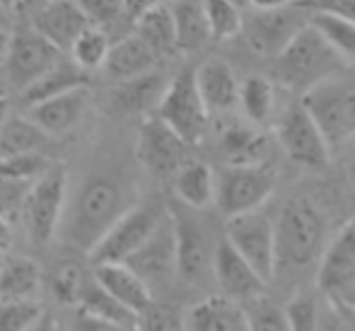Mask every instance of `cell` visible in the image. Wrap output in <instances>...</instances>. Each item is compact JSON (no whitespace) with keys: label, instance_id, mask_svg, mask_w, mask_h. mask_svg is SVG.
<instances>
[{"label":"cell","instance_id":"cell-1","mask_svg":"<svg viewBox=\"0 0 355 331\" xmlns=\"http://www.w3.org/2000/svg\"><path fill=\"white\" fill-rule=\"evenodd\" d=\"M136 208V192L119 177H92L80 187L63 223V239L92 257L109 230Z\"/></svg>","mask_w":355,"mask_h":331},{"label":"cell","instance_id":"cell-2","mask_svg":"<svg viewBox=\"0 0 355 331\" xmlns=\"http://www.w3.org/2000/svg\"><path fill=\"white\" fill-rule=\"evenodd\" d=\"M346 66L348 63L329 46L327 39L312 24H307L273 61V83L285 90L300 92L302 97L312 87L336 78L338 70Z\"/></svg>","mask_w":355,"mask_h":331},{"label":"cell","instance_id":"cell-3","mask_svg":"<svg viewBox=\"0 0 355 331\" xmlns=\"http://www.w3.org/2000/svg\"><path fill=\"white\" fill-rule=\"evenodd\" d=\"M278 269H309L327 249V223L309 198H290L276 223Z\"/></svg>","mask_w":355,"mask_h":331},{"label":"cell","instance_id":"cell-4","mask_svg":"<svg viewBox=\"0 0 355 331\" xmlns=\"http://www.w3.org/2000/svg\"><path fill=\"white\" fill-rule=\"evenodd\" d=\"M244 39L257 56L273 58L290 46L295 37L309 24L312 8L295 3H247L244 5Z\"/></svg>","mask_w":355,"mask_h":331},{"label":"cell","instance_id":"cell-5","mask_svg":"<svg viewBox=\"0 0 355 331\" xmlns=\"http://www.w3.org/2000/svg\"><path fill=\"white\" fill-rule=\"evenodd\" d=\"M302 107L322 131L331 153L355 140V87L341 78H331L300 97Z\"/></svg>","mask_w":355,"mask_h":331},{"label":"cell","instance_id":"cell-6","mask_svg":"<svg viewBox=\"0 0 355 331\" xmlns=\"http://www.w3.org/2000/svg\"><path fill=\"white\" fill-rule=\"evenodd\" d=\"M225 239L266 283H271L278 273V242L276 225L263 210L244 213L237 218H227Z\"/></svg>","mask_w":355,"mask_h":331},{"label":"cell","instance_id":"cell-7","mask_svg":"<svg viewBox=\"0 0 355 331\" xmlns=\"http://www.w3.org/2000/svg\"><path fill=\"white\" fill-rule=\"evenodd\" d=\"M319 293L327 305L338 309H353L355 300V218L348 220L331 239L317 266Z\"/></svg>","mask_w":355,"mask_h":331},{"label":"cell","instance_id":"cell-8","mask_svg":"<svg viewBox=\"0 0 355 331\" xmlns=\"http://www.w3.org/2000/svg\"><path fill=\"white\" fill-rule=\"evenodd\" d=\"M157 119L167 124L184 143L193 145L203 138L211 112L206 109L196 85V70H182L164 92L157 109Z\"/></svg>","mask_w":355,"mask_h":331},{"label":"cell","instance_id":"cell-9","mask_svg":"<svg viewBox=\"0 0 355 331\" xmlns=\"http://www.w3.org/2000/svg\"><path fill=\"white\" fill-rule=\"evenodd\" d=\"M169 210H164L157 203L148 205H136L131 208L112 230L107 237L99 242V247L92 252V264H126L138 249H143L150 242L155 232L159 230V225L164 223Z\"/></svg>","mask_w":355,"mask_h":331},{"label":"cell","instance_id":"cell-10","mask_svg":"<svg viewBox=\"0 0 355 331\" xmlns=\"http://www.w3.org/2000/svg\"><path fill=\"white\" fill-rule=\"evenodd\" d=\"M66 196L68 174L58 164L32 187L27 205H24V218H27L29 239L34 247H46L56 237L63 215H66Z\"/></svg>","mask_w":355,"mask_h":331},{"label":"cell","instance_id":"cell-11","mask_svg":"<svg viewBox=\"0 0 355 331\" xmlns=\"http://www.w3.org/2000/svg\"><path fill=\"white\" fill-rule=\"evenodd\" d=\"M276 138L283 153L304 169H324L331 160V148L300 99L281 114Z\"/></svg>","mask_w":355,"mask_h":331},{"label":"cell","instance_id":"cell-12","mask_svg":"<svg viewBox=\"0 0 355 331\" xmlns=\"http://www.w3.org/2000/svg\"><path fill=\"white\" fill-rule=\"evenodd\" d=\"M276 174L268 164L263 167H227L218 177L215 203L227 218L261 210V205L273 196Z\"/></svg>","mask_w":355,"mask_h":331},{"label":"cell","instance_id":"cell-13","mask_svg":"<svg viewBox=\"0 0 355 331\" xmlns=\"http://www.w3.org/2000/svg\"><path fill=\"white\" fill-rule=\"evenodd\" d=\"M61 51L51 42L32 32H17L12 34L10 51L5 58V80L10 87L19 90V94L27 92L34 83L51 73L61 63Z\"/></svg>","mask_w":355,"mask_h":331},{"label":"cell","instance_id":"cell-14","mask_svg":"<svg viewBox=\"0 0 355 331\" xmlns=\"http://www.w3.org/2000/svg\"><path fill=\"white\" fill-rule=\"evenodd\" d=\"M189 143H184L167 124L157 117L148 119L138 133V160L155 177H177L179 169L189 162Z\"/></svg>","mask_w":355,"mask_h":331},{"label":"cell","instance_id":"cell-15","mask_svg":"<svg viewBox=\"0 0 355 331\" xmlns=\"http://www.w3.org/2000/svg\"><path fill=\"white\" fill-rule=\"evenodd\" d=\"M133 273H138L150 290L157 285H167L174 275H179V257H177V230H174L172 213H167L164 223L157 232L150 237L143 249H138L126 262Z\"/></svg>","mask_w":355,"mask_h":331},{"label":"cell","instance_id":"cell-16","mask_svg":"<svg viewBox=\"0 0 355 331\" xmlns=\"http://www.w3.org/2000/svg\"><path fill=\"white\" fill-rule=\"evenodd\" d=\"M213 275L218 280L220 290H223L220 295L239 305H247L252 300L261 298V295H266L268 288L266 280L234 252L227 239H223L213 252Z\"/></svg>","mask_w":355,"mask_h":331},{"label":"cell","instance_id":"cell-17","mask_svg":"<svg viewBox=\"0 0 355 331\" xmlns=\"http://www.w3.org/2000/svg\"><path fill=\"white\" fill-rule=\"evenodd\" d=\"M32 22L34 32L42 34L46 42H51L58 51H71L80 34L87 27H92L87 15H85L83 3H71V0L37 5Z\"/></svg>","mask_w":355,"mask_h":331},{"label":"cell","instance_id":"cell-18","mask_svg":"<svg viewBox=\"0 0 355 331\" xmlns=\"http://www.w3.org/2000/svg\"><path fill=\"white\" fill-rule=\"evenodd\" d=\"M89 102H92L89 87H78L73 92L61 94V97L46 99V102L29 107L27 117L46 135H61L71 131L73 126H78L80 119L89 109Z\"/></svg>","mask_w":355,"mask_h":331},{"label":"cell","instance_id":"cell-19","mask_svg":"<svg viewBox=\"0 0 355 331\" xmlns=\"http://www.w3.org/2000/svg\"><path fill=\"white\" fill-rule=\"evenodd\" d=\"M196 85L206 109L211 114L230 112L239 107V90L242 83L237 80L232 66L223 58H208L196 68Z\"/></svg>","mask_w":355,"mask_h":331},{"label":"cell","instance_id":"cell-20","mask_svg":"<svg viewBox=\"0 0 355 331\" xmlns=\"http://www.w3.org/2000/svg\"><path fill=\"white\" fill-rule=\"evenodd\" d=\"M94 280L112 295L114 300L128 307L133 314H145L155 305L153 290L138 273H133L126 264H102L94 266Z\"/></svg>","mask_w":355,"mask_h":331},{"label":"cell","instance_id":"cell-21","mask_svg":"<svg viewBox=\"0 0 355 331\" xmlns=\"http://www.w3.org/2000/svg\"><path fill=\"white\" fill-rule=\"evenodd\" d=\"M174 220V230H177V257H179V278L187 283L198 280L206 273L208 266H213L211 249H208V239L203 230L198 228L193 220L187 215H179L177 210H169Z\"/></svg>","mask_w":355,"mask_h":331},{"label":"cell","instance_id":"cell-22","mask_svg":"<svg viewBox=\"0 0 355 331\" xmlns=\"http://www.w3.org/2000/svg\"><path fill=\"white\" fill-rule=\"evenodd\" d=\"M223 153L230 167H263L271 153L268 135L252 124H232L223 133Z\"/></svg>","mask_w":355,"mask_h":331},{"label":"cell","instance_id":"cell-23","mask_svg":"<svg viewBox=\"0 0 355 331\" xmlns=\"http://www.w3.org/2000/svg\"><path fill=\"white\" fill-rule=\"evenodd\" d=\"M159 58L155 51L136 34H126L116 44H112V51L104 63L109 78L119 80V83H128V80L143 78V75L155 73Z\"/></svg>","mask_w":355,"mask_h":331},{"label":"cell","instance_id":"cell-24","mask_svg":"<svg viewBox=\"0 0 355 331\" xmlns=\"http://www.w3.org/2000/svg\"><path fill=\"white\" fill-rule=\"evenodd\" d=\"M189 331H249L244 305L225 298L211 295L191 307L187 317Z\"/></svg>","mask_w":355,"mask_h":331},{"label":"cell","instance_id":"cell-25","mask_svg":"<svg viewBox=\"0 0 355 331\" xmlns=\"http://www.w3.org/2000/svg\"><path fill=\"white\" fill-rule=\"evenodd\" d=\"M133 34L141 37L157 58L179 53L177 24H174L172 5L169 3H148V8L138 17V22L133 24Z\"/></svg>","mask_w":355,"mask_h":331},{"label":"cell","instance_id":"cell-26","mask_svg":"<svg viewBox=\"0 0 355 331\" xmlns=\"http://www.w3.org/2000/svg\"><path fill=\"white\" fill-rule=\"evenodd\" d=\"M42 269L29 257H8L0 269V305L3 303H39Z\"/></svg>","mask_w":355,"mask_h":331},{"label":"cell","instance_id":"cell-27","mask_svg":"<svg viewBox=\"0 0 355 331\" xmlns=\"http://www.w3.org/2000/svg\"><path fill=\"white\" fill-rule=\"evenodd\" d=\"M174 194L187 208L203 210L218 196V179L206 162L189 160L174 177Z\"/></svg>","mask_w":355,"mask_h":331},{"label":"cell","instance_id":"cell-28","mask_svg":"<svg viewBox=\"0 0 355 331\" xmlns=\"http://www.w3.org/2000/svg\"><path fill=\"white\" fill-rule=\"evenodd\" d=\"M167 87L169 83L159 73L143 75V78L128 80V83H119L116 92H114V104L123 114H145L150 109H159Z\"/></svg>","mask_w":355,"mask_h":331},{"label":"cell","instance_id":"cell-29","mask_svg":"<svg viewBox=\"0 0 355 331\" xmlns=\"http://www.w3.org/2000/svg\"><path fill=\"white\" fill-rule=\"evenodd\" d=\"M172 5L174 24H177V46L182 53L201 51L213 39L211 24H208L206 3H169Z\"/></svg>","mask_w":355,"mask_h":331},{"label":"cell","instance_id":"cell-30","mask_svg":"<svg viewBox=\"0 0 355 331\" xmlns=\"http://www.w3.org/2000/svg\"><path fill=\"white\" fill-rule=\"evenodd\" d=\"M309 24L327 39V44L351 66L355 63V19L346 15L336 12L334 8L324 5V8H312V17Z\"/></svg>","mask_w":355,"mask_h":331},{"label":"cell","instance_id":"cell-31","mask_svg":"<svg viewBox=\"0 0 355 331\" xmlns=\"http://www.w3.org/2000/svg\"><path fill=\"white\" fill-rule=\"evenodd\" d=\"M78 87H87V73L75 66V63L61 61L51 73H46L39 83H34L27 92H22V99L27 102V107H34V104L61 97V94L73 92V90H78Z\"/></svg>","mask_w":355,"mask_h":331},{"label":"cell","instance_id":"cell-32","mask_svg":"<svg viewBox=\"0 0 355 331\" xmlns=\"http://www.w3.org/2000/svg\"><path fill=\"white\" fill-rule=\"evenodd\" d=\"M239 109L252 126L261 128L263 124H268L276 109V83L263 75L244 78L239 90Z\"/></svg>","mask_w":355,"mask_h":331},{"label":"cell","instance_id":"cell-33","mask_svg":"<svg viewBox=\"0 0 355 331\" xmlns=\"http://www.w3.org/2000/svg\"><path fill=\"white\" fill-rule=\"evenodd\" d=\"M49 138L24 114V117L8 119L3 128H0V153L3 158H12V155H29V153H44L49 145Z\"/></svg>","mask_w":355,"mask_h":331},{"label":"cell","instance_id":"cell-34","mask_svg":"<svg viewBox=\"0 0 355 331\" xmlns=\"http://www.w3.org/2000/svg\"><path fill=\"white\" fill-rule=\"evenodd\" d=\"M78 309H83V312L92 314V317H97V319H104V322L119 324V327H126L133 331H136L138 324H141V317L133 314L128 307H123L119 300H114L112 295L94 280V275H92V283H89V288H87V295H85L83 305H80Z\"/></svg>","mask_w":355,"mask_h":331},{"label":"cell","instance_id":"cell-35","mask_svg":"<svg viewBox=\"0 0 355 331\" xmlns=\"http://www.w3.org/2000/svg\"><path fill=\"white\" fill-rule=\"evenodd\" d=\"M92 283V275L78 262H61L51 273V293L61 305L78 309L83 305L87 288Z\"/></svg>","mask_w":355,"mask_h":331},{"label":"cell","instance_id":"cell-36","mask_svg":"<svg viewBox=\"0 0 355 331\" xmlns=\"http://www.w3.org/2000/svg\"><path fill=\"white\" fill-rule=\"evenodd\" d=\"M56 164L44 153L29 155H12V158H0V179H8L15 184H37L44 174H49Z\"/></svg>","mask_w":355,"mask_h":331},{"label":"cell","instance_id":"cell-37","mask_svg":"<svg viewBox=\"0 0 355 331\" xmlns=\"http://www.w3.org/2000/svg\"><path fill=\"white\" fill-rule=\"evenodd\" d=\"M206 15L215 42H227L244 32V5L230 0H208Z\"/></svg>","mask_w":355,"mask_h":331},{"label":"cell","instance_id":"cell-38","mask_svg":"<svg viewBox=\"0 0 355 331\" xmlns=\"http://www.w3.org/2000/svg\"><path fill=\"white\" fill-rule=\"evenodd\" d=\"M109 51H112V42H109L107 32L97 27H87L80 39L73 44L71 56L73 63L83 70H94V68H104L109 58Z\"/></svg>","mask_w":355,"mask_h":331},{"label":"cell","instance_id":"cell-39","mask_svg":"<svg viewBox=\"0 0 355 331\" xmlns=\"http://www.w3.org/2000/svg\"><path fill=\"white\" fill-rule=\"evenodd\" d=\"M244 312H247L249 331H293L288 322V314H285V307L273 303L268 295H261V298L247 303L244 305Z\"/></svg>","mask_w":355,"mask_h":331},{"label":"cell","instance_id":"cell-40","mask_svg":"<svg viewBox=\"0 0 355 331\" xmlns=\"http://www.w3.org/2000/svg\"><path fill=\"white\" fill-rule=\"evenodd\" d=\"M39 303H3L0 305V331H32L44 319Z\"/></svg>","mask_w":355,"mask_h":331},{"label":"cell","instance_id":"cell-41","mask_svg":"<svg viewBox=\"0 0 355 331\" xmlns=\"http://www.w3.org/2000/svg\"><path fill=\"white\" fill-rule=\"evenodd\" d=\"M285 314L293 331H319L322 322V309H319L317 300L309 295H295L290 303L285 305Z\"/></svg>","mask_w":355,"mask_h":331},{"label":"cell","instance_id":"cell-42","mask_svg":"<svg viewBox=\"0 0 355 331\" xmlns=\"http://www.w3.org/2000/svg\"><path fill=\"white\" fill-rule=\"evenodd\" d=\"M141 331H189V322L172 305H153L145 314H141Z\"/></svg>","mask_w":355,"mask_h":331},{"label":"cell","instance_id":"cell-43","mask_svg":"<svg viewBox=\"0 0 355 331\" xmlns=\"http://www.w3.org/2000/svg\"><path fill=\"white\" fill-rule=\"evenodd\" d=\"M85 15H87L89 24L102 32H107L109 27L119 22V19H131L128 17V3H116V0H92V3H83ZM133 27V24H131Z\"/></svg>","mask_w":355,"mask_h":331},{"label":"cell","instance_id":"cell-44","mask_svg":"<svg viewBox=\"0 0 355 331\" xmlns=\"http://www.w3.org/2000/svg\"><path fill=\"white\" fill-rule=\"evenodd\" d=\"M32 187L29 184H15L8 182V179H0V218H5L10 223L19 213H24V205H27Z\"/></svg>","mask_w":355,"mask_h":331},{"label":"cell","instance_id":"cell-45","mask_svg":"<svg viewBox=\"0 0 355 331\" xmlns=\"http://www.w3.org/2000/svg\"><path fill=\"white\" fill-rule=\"evenodd\" d=\"M348 309H338L334 305H327L322 309V322H319V331H355V327L348 319Z\"/></svg>","mask_w":355,"mask_h":331},{"label":"cell","instance_id":"cell-46","mask_svg":"<svg viewBox=\"0 0 355 331\" xmlns=\"http://www.w3.org/2000/svg\"><path fill=\"white\" fill-rule=\"evenodd\" d=\"M71 331H133V329L119 327V324H112V322H104V319L92 317V314L83 312V309H75Z\"/></svg>","mask_w":355,"mask_h":331},{"label":"cell","instance_id":"cell-47","mask_svg":"<svg viewBox=\"0 0 355 331\" xmlns=\"http://www.w3.org/2000/svg\"><path fill=\"white\" fill-rule=\"evenodd\" d=\"M32 331H61V327H58V322L51 317V314H44V319Z\"/></svg>","mask_w":355,"mask_h":331},{"label":"cell","instance_id":"cell-48","mask_svg":"<svg viewBox=\"0 0 355 331\" xmlns=\"http://www.w3.org/2000/svg\"><path fill=\"white\" fill-rule=\"evenodd\" d=\"M12 239V230H10V223L5 218H0V249H5Z\"/></svg>","mask_w":355,"mask_h":331},{"label":"cell","instance_id":"cell-49","mask_svg":"<svg viewBox=\"0 0 355 331\" xmlns=\"http://www.w3.org/2000/svg\"><path fill=\"white\" fill-rule=\"evenodd\" d=\"M346 169H348V179H351L353 189H355V140L348 148V160H346Z\"/></svg>","mask_w":355,"mask_h":331},{"label":"cell","instance_id":"cell-50","mask_svg":"<svg viewBox=\"0 0 355 331\" xmlns=\"http://www.w3.org/2000/svg\"><path fill=\"white\" fill-rule=\"evenodd\" d=\"M10 42H12V37H10L5 29H0V63H5V58H8Z\"/></svg>","mask_w":355,"mask_h":331},{"label":"cell","instance_id":"cell-51","mask_svg":"<svg viewBox=\"0 0 355 331\" xmlns=\"http://www.w3.org/2000/svg\"><path fill=\"white\" fill-rule=\"evenodd\" d=\"M8 112H10V102L8 97H0V128L8 124Z\"/></svg>","mask_w":355,"mask_h":331},{"label":"cell","instance_id":"cell-52","mask_svg":"<svg viewBox=\"0 0 355 331\" xmlns=\"http://www.w3.org/2000/svg\"><path fill=\"white\" fill-rule=\"evenodd\" d=\"M8 80H5V75H0V97H8Z\"/></svg>","mask_w":355,"mask_h":331},{"label":"cell","instance_id":"cell-53","mask_svg":"<svg viewBox=\"0 0 355 331\" xmlns=\"http://www.w3.org/2000/svg\"><path fill=\"white\" fill-rule=\"evenodd\" d=\"M3 264H5V257H3V249H0V269H3Z\"/></svg>","mask_w":355,"mask_h":331},{"label":"cell","instance_id":"cell-54","mask_svg":"<svg viewBox=\"0 0 355 331\" xmlns=\"http://www.w3.org/2000/svg\"><path fill=\"white\" fill-rule=\"evenodd\" d=\"M3 8H5V5H0V19L5 17V15H3ZM0 29H3V27H0Z\"/></svg>","mask_w":355,"mask_h":331},{"label":"cell","instance_id":"cell-55","mask_svg":"<svg viewBox=\"0 0 355 331\" xmlns=\"http://www.w3.org/2000/svg\"><path fill=\"white\" fill-rule=\"evenodd\" d=\"M351 314H355V300H353V309H351Z\"/></svg>","mask_w":355,"mask_h":331},{"label":"cell","instance_id":"cell-56","mask_svg":"<svg viewBox=\"0 0 355 331\" xmlns=\"http://www.w3.org/2000/svg\"><path fill=\"white\" fill-rule=\"evenodd\" d=\"M0 158H3V153H0Z\"/></svg>","mask_w":355,"mask_h":331}]
</instances>
